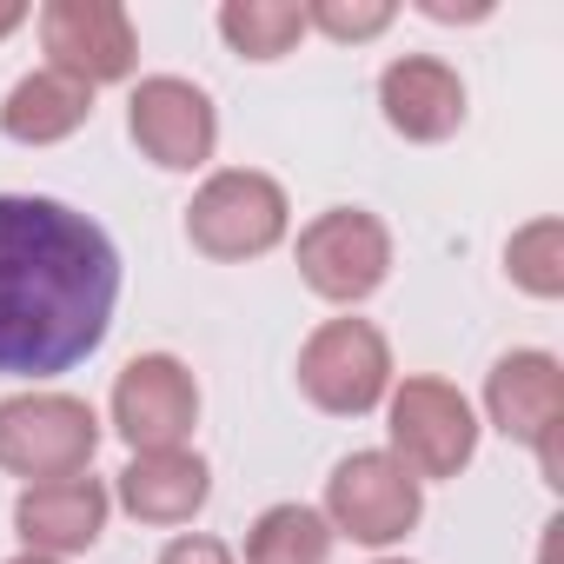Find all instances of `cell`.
<instances>
[{"label":"cell","instance_id":"1","mask_svg":"<svg viewBox=\"0 0 564 564\" xmlns=\"http://www.w3.org/2000/svg\"><path fill=\"white\" fill-rule=\"evenodd\" d=\"M120 300L113 239L34 193H0V379H54L100 352Z\"/></svg>","mask_w":564,"mask_h":564},{"label":"cell","instance_id":"2","mask_svg":"<svg viewBox=\"0 0 564 564\" xmlns=\"http://www.w3.org/2000/svg\"><path fill=\"white\" fill-rule=\"evenodd\" d=\"M94 452H100V419L87 399H67V392L0 399V471L54 485V478H80Z\"/></svg>","mask_w":564,"mask_h":564},{"label":"cell","instance_id":"3","mask_svg":"<svg viewBox=\"0 0 564 564\" xmlns=\"http://www.w3.org/2000/svg\"><path fill=\"white\" fill-rule=\"evenodd\" d=\"M186 239L206 259H259L286 239V193L265 173H213L186 206Z\"/></svg>","mask_w":564,"mask_h":564},{"label":"cell","instance_id":"4","mask_svg":"<svg viewBox=\"0 0 564 564\" xmlns=\"http://www.w3.org/2000/svg\"><path fill=\"white\" fill-rule=\"evenodd\" d=\"M392 458L412 478H458L478 452V419L458 386L445 379H405L392 392Z\"/></svg>","mask_w":564,"mask_h":564},{"label":"cell","instance_id":"5","mask_svg":"<svg viewBox=\"0 0 564 564\" xmlns=\"http://www.w3.org/2000/svg\"><path fill=\"white\" fill-rule=\"evenodd\" d=\"M300 272L306 286L333 306H359L386 286L392 272V239L372 213L359 206H339V213H319L306 232H300Z\"/></svg>","mask_w":564,"mask_h":564},{"label":"cell","instance_id":"6","mask_svg":"<svg viewBox=\"0 0 564 564\" xmlns=\"http://www.w3.org/2000/svg\"><path fill=\"white\" fill-rule=\"evenodd\" d=\"M386 386H392V352H386L379 326H366V319H333L300 352V392L319 412L359 419L386 399Z\"/></svg>","mask_w":564,"mask_h":564},{"label":"cell","instance_id":"7","mask_svg":"<svg viewBox=\"0 0 564 564\" xmlns=\"http://www.w3.org/2000/svg\"><path fill=\"white\" fill-rule=\"evenodd\" d=\"M326 524L359 544H392L419 524V478L392 452H352L326 478Z\"/></svg>","mask_w":564,"mask_h":564},{"label":"cell","instance_id":"8","mask_svg":"<svg viewBox=\"0 0 564 564\" xmlns=\"http://www.w3.org/2000/svg\"><path fill=\"white\" fill-rule=\"evenodd\" d=\"M41 47L54 61V74L80 80V87H107L127 80L140 47H133V21L113 0H54L41 14Z\"/></svg>","mask_w":564,"mask_h":564},{"label":"cell","instance_id":"9","mask_svg":"<svg viewBox=\"0 0 564 564\" xmlns=\"http://www.w3.org/2000/svg\"><path fill=\"white\" fill-rule=\"evenodd\" d=\"M127 127L140 140V153L166 173H193L213 160V140H219V113L213 100L193 87V80H173V74H153L133 87L127 100Z\"/></svg>","mask_w":564,"mask_h":564},{"label":"cell","instance_id":"10","mask_svg":"<svg viewBox=\"0 0 564 564\" xmlns=\"http://www.w3.org/2000/svg\"><path fill=\"white\" fill-rule=\"evenodd\" d=\"M193 419H199V386L180 359L166 352H147L120 372L113 386V425L133 452H180L193 438Z\"/></svg>","mask_w":564,"mask_h":564},{"label":"cell","instance_id":"11","mask_svg":"<svg viewBox=\"0 0 564 564\" xmlns=\"http://www.w3.org/2000/svg\"><path fill=\"white\" fill-rule=\"evenodd\" d=\"M485 412H491V425L505 438H518V445L538 452V465H544L551 485H564L557 478V445H551L557 412H564V372H557L551 352H511V359H498L491 379H485Z\"/></svg>","mask_w":564,"mask_h":564},{"label":"cell","instance_id":"12","mask_svg":"<svg viewBox=\"0 0 564 564\" xmlns=\"http://www.w3.org/2000/svg\"><path fill=\"white\" fill-rule=\"evenodd\" d=\"M14 531L28 538V551L67 557L87 551L107 531V485L100 478H54V485H28L14 498Z\"/></svg>","mask_w":564,"mask_h":564},{"label":"cell","instance_id":"13","mask_svg":"<svg viewBox=\"0 0 564 564\" xmlns=\"http://www.w3.org/2000/svg\"><path fill=\"white\" fill-rule=\"evenodd\" d=\"M379 107L392 120V133L405 140H452L465 127V87L445 61H425V54H405L386 67L379 80Z\"/></svg>","mask_w":564,"mask_h":564},{"label":"cell","instance_id":"14","mask_svg":"<svg viewBox=\"0 0 564 564\" xmlns=\"http://www.w3.org/2000/svg\"><path fill=\"white\" fill-rule=\"evenodd\" d=\"M213 491V471L199 452H133V465L120 471V505L140 524H186Z\"/></svg>","mask_w":564,"mask_h":564},{"label":"cell","instance_id":"15","mask_svg":"<svg viewBox=\"0 0 564 564\" xmlns=\"http://www.w3.org/2000/svg\"><path fill=\"white\" fill-rule=\"evenodd\" d=\"M87 113H94V87H80V80L47 67V74H28L8 94V107H0V133L21 140V147H54V140L80 133Z\"/></svg>","mask_w":564,"mask_h":564},{"label":"cell","instance_id":"16","mask_svg":"<svg viewBox=\"0 0 564 564\" xmlns=\"http://www.w3.org/2000/svg\"><path fill=\"white\" fill-rule=\"evenodd\" d=\"M333 557V524L313 505H272L246 531V564H326Z\"/></svg>","mask_w":564,"mask_h":564},{"label":"cell","instance_id":"17","mask_svg":"<svg viewBox=\"0 0 564 564\" xmlns=\"http://www.w3.org/2000/svg\"><path fill=\"white\" fill-rule=\"evenodd\" d=\"M219 34L246 61H279V54H293V41L306 34V8H293V0H226Z\"/></svg>","mask_w":564,"mask_h":564},{"label":"cell","instance_id":"18","mask_svg":"<svg viewBox=\"0 0 564 564\" xmlns=\"http://www.w3.org/2000/svg\"><path fill=\"white\" fill-rule=\"evenodd\" d=\"M505 265H511V279H518L524 293L557 300L564 293V226L557 219H531L524 232H511Z\"/></svg>","mask_w":564,"mask_h":564},{"label":"cell","instance_id":"19","mask_svg":"<svg viewBox=\"0 0 564 564\" xmlns=\"http://www.w3.org/2000/svg\"><path fill=\"white\" fill-rule=\"evenodd\" d=\"M306 28H319L333 41H372V34L392 28V0H352V8H346V0H313Z\"/></svg>","mask_w":564,"mask_h":564},{"label":"cell","instance_id":"20","mask_svg":"<svg viewBox=\"0 0 564 564\" xmlns=\"http://www.w3.org/2000/svg\"><path fill=\"white\" fill-rule=\"evenodd\" d=\"M160 564H232V551L219 538H173L160 551Z\"/></svg>","mask_w":564,"mask_h":564},{"label":"cell","instance_id":"21","mask_svg":"<svg viewBox=\"0 0 564 564\" xmlns=\"http://www.w3.org/2000/svg\"><path fill=\"white\" fill-rule=\"evenodd\" d=\"M419 14H425V21H485L491 8H452V0H419Z\"/></svg>","mask_w":564,"mask_h":564},{"label":"cell","instance_id":"22","mask_svg":"<svg viewBox=\"0 0 564 564\" xmlns=\"http://www.w3.org/2000/svg\"><path fill=\"white\" fill-rule=\"evenodd\" d=\"M28 21V8H21V0H0V34H14Z\"/></svg>","mask_w":564,"mask_h":564},{"label":"cell","instance_id":"23","mask_svg":"<svg viewBox=\"0 0 564 564\" xmlns=\"http://www.w3.org/2000/svg\"><path fill=\"white\" fill-rule=\"evenodd\" d=\"M8 564H61V557H47V551H21V557H8Z\"/></svg>","mask_w":564,"mask_h":564},{"label":"cell","instance_id":"24","mask_svg":"<svg viewBox=\"0 0 564 564\" xmlns=\"http://www.w3.org/2000/svg\"><path fill=\"white\" fill-rule=\"evenodd\" d=\"M386 564H399V557H386Z\"/></svg>","mask_w":564,"mask_h":564}]
</instances>
